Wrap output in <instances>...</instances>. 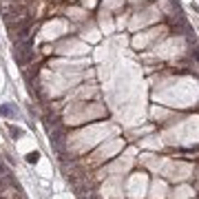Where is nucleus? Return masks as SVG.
I'll return each mask as SVG.
<instances>
[{"label":"nucleus","instance_id":"obj_1","mask_svg":"<svg viewBox=\"0 0 199 199\" xmlns=\"http://www.w3.org/2000/svg\"><path fill=\"white\" fill-rule=\"evenodd\" d=\"M49 137H51V144H56V146H60L64 142V131L60 124H53V129L49 131Z\"/></svg>","mask_w":199,"mask_h":199},{"label":"nucleus","instance_id":"obj_2","mask_svg":"<svg viewBox=\"0 0 199 199\" xmlns=\"http://www.w3.org/2000/svg\"><path fill=\"white\" fill-rule=\"evenodd\" d=\"M38 159H40V155H38V153H29V155H27V162H31V164H36Z\"/></svg>","mask_w":199,"mask_h":199},{"label":"nucleus","instance_id":"obj_3","mask_svg":"<svg viewBox=\"0 0 199 199\" xmlns=\"http://www.w3.org/2000/svg\"><path fill=\"white\" fill-rule=\"evenodd\" d=\"M0 113H2V115H13V111L9 109V104H5V106H0Z\"/></svg>","mask_w":199,"mask_h":199}]
</instances>
